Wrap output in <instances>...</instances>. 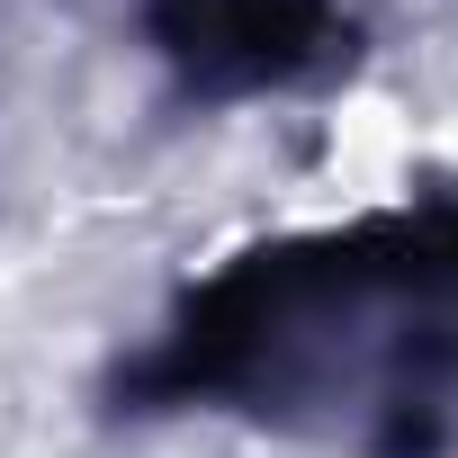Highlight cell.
<instances>
[{"label":"cell","instance_id":"cell-1","mask_svg":"<svg viewBox=\"0 0 458 458\" xmlns=\"http://www.w3.org/2000/svg\"><path fill=\"white\" fill-rule=\"evenodd\" d=\"M99 404L108 422H234L324 458H458V180L180 279Z\"/></svg>","mask_w":458,"mask_h":458},{"label":"cell","instance_id":"cell-2","mask_svg":"<svg viewBox=\"0 0 458 458\" xmlns=\"http://www.w3.org/2000/svg\"><path fill=\"white\" fill-rule=\"evenodd\" d=\"M135 37L162 99L198 117L342 90L377 46L360 0H135Z\"/></svg>","mask_w":458,"mask_h":458}]
</instances>
